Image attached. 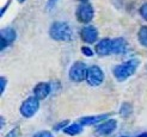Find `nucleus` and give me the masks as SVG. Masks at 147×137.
<instances>
[{
	"label": "nucleus",
	"mask_w": 147,
	"mask_h": 137,
	"mask_svg": "<svg viewBox=\"0 0 147 137\" xmlns=\"http://www.w3.org/2000/svg\"><path fill=\"white\" fill-rule=\"evenodd\" d=\"M139 64H140V60H138V59L128 60L123 63L116 64V66L113 68V74L119 82L126 81L131 75H134V73L139 67Z\"/></svg>",
	"instance_id": "obj_1"
},
{
	"label": "nucleus",
	"mask_w": 147,
	"mask_h": 137,
	"mask_svg": "<svg viewBox=\"0 0 147 137\" xmlns=\"http://www.w3.org/2000/svg\"><path fill=\"white\" fill-rule=\"evenodd\" d=\"M49 37L57 42H69L73 38V31L68 23L54 21L49 27Z\"/></svg>",
	"instance_id": "obj_2"
},
{
	"label": "nucleus",
	"mask_w": 147,
	"mask_h": 137,
	"mask_svg": "<svg viewBox=\"0 0 147 137\" xmlns=\"http://www.w3.org/2000/svg\"><path fill=\"white\" fill-rule=\"evenodd\" d=\"M40 102H41V100H38L35 96L28 97L24 102L20 104V107H19L20 114L24 118H31V117H34L35 114L38 112V110H40Z\"/></svg>",
	"instance_id": "obj_3"
},
{
	"label": "nucleus",
	"mask_w": 147,
	"mask_h": 137,
	"mask_svg": "<svg viewBox=\"0 0 147 137\" xmlns=\"http://www.w3.org/2000/svg\"><path fill=\"white\" fill-rule=\"evenodd\" d=\"M87 69H89V67L86 66V63H84L83 61H76L69 67V70H68L69 80L73 82H82L86 80Z\"/></svg>",
	"instance_id": "obj_4"
},
{
	"label": "nucleus",
	"mask_w": 147,
	"mask_h": 137,
	"mask_svg": "<svg viewBox=\"0 0 147 137\" xmlns=\"http://www.w3.org/2000/svg\"><path fill=\"white\" fill-rule=\"evenodd\" d=\"M76 17L77 20L82 24H87L93 19L94 17V10H93V6L89 3H82L79 4L77 10H76Z\"/></svg>",
	"instance_id": "obj_5"
},
{
	"label": "nucleus",
	"mask_w": 147,
	"mask_h": 137,
	"mask_svg": "<svg viewBox=\"0 0 147 137\" xmlns=\"http://www.w3.org/2000/svg\"><path fill=\"white\" fill-rule=\"evenodd\" d=\"M103 81H104V72H103V69L97 64L89 67L86 75V82L91 87H98L103 84Z\"/></svg>",
	"instance_id": "obj_6"
},
{
	"label": "nucleus",
	"mask_w": 147,
	"mask_h": 137,
	"mask_svg": "<svg viewBox=\"0 0 147 137\" xmlns=\"http://www.w3.org/2000/svg\"><path fill=\"white\" fill-rule=\"evenodd\" d=\"M79 36H80V39L84 43H86V44H93V43L97 42L99 33H98V30L96 26L89 24V25H85L80 29Z\"/></svg>",
	"instance_id": "obj_7"
},
{
	"label": "nucleus",
	"mask_w": 147,
	"mask_h": 137,
	"mask_svg": "<svg viewBox=\"0 0 147 137\" xmlns=\"http://www.w3.org/2000/svg\"><path fill=\"white\" fill-rule=\"evenodd\" d=\"M16 38H17V32L13 27L11 26L4 27L1 32H0V49L5 50L6 48L12 45Z\"/></svg>",
	"instance_id": "obj_8"
},
{
	"label": "nucleus",
	"mask_w": 147,
	"mask_h": 137,
	"mask_svg": "<svg viewBox=\"0 0 147 137\" xmlns=\"http://www.w3.org/2000/svg\"><path fill=\"white\" fill-rule=\"evenodd\" d=\"M117 128V120L116 119H107L103 123H100L99 125H97L96 132L98 136H108L110 134H113Z\"/></svg>",
	"instance_id": "obj_9"
},
{
	"label": "nucleus",
	"mask_w": 147,
	"mask_h": 137,
	"mask_svg": "<svg viewBox=\"0 0 147 137\" xmlns=\"http://www.w3.org/2000/svg\"><path fill=\"white\" fill-rule=\"evenodd\" d=\"M34 96L38 100H43L48 98V96L51 92V85L49 82H38L32 90Z\"/></svg>",
	"instance_id": "obj_10"
},
{
	"label": "nucleus",
	"mask_w": 147,
	"mask_h": 137,
	"mask_svg": "<svg viewBox=\"0 0 147 137\" xmlns=\"http://www.w3.org/2000/svg\"><path fill=\"white\" fill-rule=\"evenodd\" d=\"M94 53H96L98 56H100V57H104V56H108L110 54H113L111 53V39L110 38L100 39L96 44Z\"/></svg>",
	"instance_id": "obj_11"
},
{
	"label": "nucleus",
	"mask_w": 147,
	"mask_h": 137,
	"mask_svg": "<svg viewBox=\"0 0 147 137\" xmlns=\"http://www.w3.org/2000/svg\"><path fill=\"white\" fill-rule=\"evenodd\" d=\"M110 116L109 113L107 114H98V116H87V117H83L79 119V123L83 126H90V125H96V124H100L104 120L108 119V117Z\"/></svg>",
	"instance_id": "obj_12"
},
{
	"label": "nucleus",
	"mask_w": 147,
	"mask_h": 137,
	"mask_svg": "<svg viewBox=\"0 0 147 137\" xmlns=\"http://www.w3.org/2000/svg\"><path fill=\"white\" fill-rule=\"evenodd\" d=\"M128 48V43L127 41L122 38V37H117L111 39V53L115 55H121L124 54Z\"/></svg>",
	"instance_id": "obj_13"
},
{
	"label": "nucleus",
	"mask_w": 147,
	"mask_h": 137,
	"mask_svg": "<svg viewBox=\"0 0 147 137\" xmlns=\"http://www.w3.org/2000/svg\"><path fill=\"white\" fill-rule=\"evenodd\" d=\"M83 129H84V126L80 124L79 122H76V123L69 124V125L63 130V132H65L66 135H68V136H77V135H79V134H82Z\"/></svg>",
	"instance_id": "obj_14"
},
{
	"label": "nucleus",
	"mask_w": 147,
	"mask_h": 137,
	"mask_svg": "<svg viewBox=\"0 0 147 137\" xmlns=\"http://www.w3.org/2000/svg\"><path fill=\"white\" fill-rule=\"evenodd\" d=\"M136 36H138V42L140 43V45H142L144 48H147V25L140 26Z\"/></svg>",
	"instance_id": "obj_15"
},
{
	"label": "nucleus",
	"mask_w": 147,
	"mask_h": 137,
	"mask_svg": "<svg viewBox=\"0 0 147 137\" xmlns=\"http://www.w3.org/2000/svg\"><path fill=\"white\" fill-rule=\"evenodd\" d=\"M131 112H133V107L129 103H123L121 105V109H120V114L123 117V118H128Z\"/></svg>",
	"instance_id": "obj_16"
},
{
	"label": "nucleus",
	"mask_w": 147,
	"mask_h": 137,
	"mask_svg": "<svg viewBox=\"0 0 147 137\" xmlns=\"http://www.w3.org/2000/svg\"><path fill=\"white\" fill-rule=\"evenodd\" d=\"M68 125H69V120H67V119L62 120V122H60V123H57L56 125H54V130H55V131H60V130L63 131Z\"/></svg>",
	"instance_id": "obj_17"
},
{
	"label": "nucleus",
	"mask_w": 147,
	"mask_h": 137,
	"mask_svg": "<svg viewBox=\"0 0 147 137\" xmlns=\"http://www.w3.org/2000/svg\"><path fill=\"white\" fill-rule=\"evenodd\" d=\"M80 51H82L83 55H85L86 57H91V56H93V50H92L90 47H87V45H83L82 49H80Z\"/></svg>",
	"instance_id": "obj_18"
},
{
	"label": "nucleus",
	"mask_w": 147,
	"mask_h": 137,
	"mask_svg": "<svg viewBox=\"0 0 147 137\" xmlns=\"http://www.w3.org/2000/svg\"><path fill=\"white\" fill-rule=\"evenodd\" d=\"M139 13H140V16L142 17V19L147 21V3H144L141 5V7L139 9Z\"/></svg>",
	"instance_id": "obj_19"
},
{
	"label": "nucleus",
	"mask_w": 147,
	"mask_h": 137,
	"mask_svg": "<svg viewBox=\"0 0 147 137\" xmlns=\"http://www.w3.org/2000/svg\"><path fill=\"white\" fill-rule=\"evenodd\" d=\"M32 137H54V135L48 130H41L38 132H36Z\"/></svg>",
	"instance_id": "obj_20"
},
{
	"label": "nucleus",
	"mask_w": 147,
	"mask_h": 137,
	"mask_svg": "<svg viewBox=\"0 0 147 137\" xmlns=\"http://www.w3.org/2000/svg\"><path fill=\"white\" fill-rule=\"evenodd\" d=\"M59 0H47V4H46V9L47 11H51L55 7V5L57 4Z\"/></svg>",
	"instance_id": "obj_21"
},
{
	"label": "nucleus",
	"mask_w": 147,
	"mask_h": 137,
	"mask_svg": "<svg viewBox=\"0 0 147 137\" xmlns=\"http://www.w3.org/2000/svg\"><path fill=\"white\" fill-rule=\"evenodd\" d=\"M0 86H1V87H0V92H1V94L5 92V88H6V85H7V79L5 78V76H1L0 78Z\"/></svg>",
	"instance_id": "obj_22"
},
{
	"label": "nucleus",
	"mask_w": 147,
	"mask_h": 137,
	"mask_svg": "<svg viewBox=\"0 0 147 137\" xmlns=\"http://www.w3.org/2000/svg\"><path fill=\"white\" fill-rule=\"evenodd\" d=\"M7 137H19V128H14L7 135Z\"/></svg>",
	"instance_id": "obj_23"
},
{
	"label": "nucleus",
	"mask_w": 147,
	"mask_h": 137,
	"mask_svg": "<svg viewBox=\"0 0 147 137\" xmlns=\"http://www.w3.org/2000/svg\"><path fill=\"white\" fill-rule=\"evenodd\" d=\"M136 137H147V132H142V134H140V135H138Z\"/></svg>",
	"instance_id": "obj_24"
},
{
	"label": "nucleus",
	"mask_w": 147,
	"mask_h": 137,
	"mask_svg": "<svg viewBox=\"0 0 147 137\" xmlns=\"http://www.w3.org/2000/svg\"><path fill=\"white\" fill-rule=\"evenodd\" d=\"M77 1H79L80 4H82V3H87V1H89V0H77Z\"/></svg>",
	"instance_id": "obj_25"
},
{
	"label": "nucleus",
	"mask_w": 147,
	"mask_h": 137,
	"mask_svg": "<svg viewBox=\"0 0 147 137\" xmlns=\"http://www.w3.org/2000/svg\"><path fill=\"white\" fill-rule=\"evenodd\" d=\"M17 1H18V3H19V4H23V3H24V1H25V0H17Z\"/></svg>",
	"instance_id": "obj_26"
},
{
	"label": "nucleus",
	"mask_w": 147,
	"mask_h": 137,
	"mask_svg": "<svg viewBox=\"0 0 147 137\" xmlns=\"http://www.w3.org/2000/svg\"><path fill=\"white\" fill-rule=\"evenodd\" d=\"M1 126H4V117H1Z\"/></svg>",
	"instance_id": "obj_27"
},
{
	"label": "nucleus",
	"mask_w": 147,
	"mask_h": 137,
	"mask_svg": "<svg viewBox=\"0 0 147 137\" xmlns=\"http://www.w3.org/2000/svg\"><path fill=\"white\" fill-rule=\"evenodd\" d=\"M120 137H128V136H120Z\"/></svg>",
	"instance_id": "obj_28"
}]
</instances>
